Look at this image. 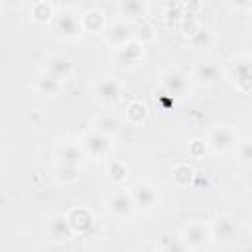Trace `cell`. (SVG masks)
Returning a JSON list of instances; mask_svg holds the SVG:
<instances>
[{"label": "cell", "instance_id": "1", "mask_svg": "<svg viewBox=\"0 0 252 252\" xmlns=\"http://www.w3.org/2000/svg\"><path fill=\"white\" fill-rule=\"evenodd\" d=\"M179 240L185 244V248L199 250V248H205L213 240V230H211V226H207L203 222H189L183 226Z\"/></svg>", "mask_w": 252, "mask_h": 252}, {"label": "cell", "instance_id": "2", "mask_svg": "<svg viewBox=\"0 0 252 252\" xmlns=\"http://www.w3.org/2000/svg\"><path fill=\"white\" fill-rule=\"evenodd\" d=\"M130 195H132L136 211L140 213H150L158 205V191L150 181H136Z\"/></svg>", "mask_w": 252, "mask_h": 252}, {"label": "cell", "instance_id": "3", "mask_svg": "<svg viewBox=\"0 0 252 252\" xmlns=\"http://www.w3.org/2000/svg\"><path fill=\"white\" fill-rule=\"evenodd\" d=\"M43 71L59 81H67L73 71H75V63L71 57L67 55H61V53H55V55H49L43 63Z\"/></svg>", "mask_w": 252, "mask_h": 252}, {"label": "cell", "instance_id": "4", "mask_svg": "<svg viewBox=\"0 0 252 252\" xmlns=\"http://www.w3.org/2000/svg\"><path fill=\"white\" fill-rule=\"evenodd\" d=\"M230 71H232V77L242 91L252 89V57L250 55L234 57L230 63Z\"/></svg>", "mask_w": 252, "mask_h": 252}, {"label": "cell", "instance_id": "5", "mask_svg": "<svg viewBox=\"0 0 252 252\" xmlns=\"http://www.w3.org/2000/svg\"><path fill=\"white\" fill-rule=\"evenodd\" d=\"M45 232H47V236H49L51 240L63 242V240H69L75 230H73V226H71L67 215H51V217L47 219Z\"/></svg>", "mask_w": 252, "mask_h": 252}, {"label": "cell", "instance_id": "6", "mask_svg": "<svg viewBox=\"0 0 252 252\" xmlns=\"http://www.w3.org/2000/svg\"><path fill=\"white\" fill-rule=\"evenodd\" d=\"M53 32L55 35L59 37H75L83 32V24H81V18H77L73 12L65 10L63 14H59L55 18V24H53Z\"/></svg>", "mask_w": 252, "mask_h": 252}, {"label": "cell", "instance_id": "7", "mask_svg": "<svg viewBox=\"0 0 252 252\" xmlns=\"http://www.w3.org/2000/svg\"><path fill=\"white\" fill-rule=\"evenodd\" d=\"M209 144L213 150L217 152H228L230 148L236 146V136H234V130L230 126H224V124H219L211 130L209 134Z\"/></svg>", "mask_w": 252, "mask_h": 252}, {"label": "cell", "instance_id": "8", "mask_svg": "<svg viewBox=\"0 0 252 252\" xmlns=\"http://www.w3.org/2000/svg\"><path fill=\"white\" fill-rule=\"evenodd\" d=\"M211 230H213V238H215V240L232 242V240L236 238V234H238V224H236V219H234V217L222 215V217H219V219L213 222Z\"/></svg>", "mask_w": 252, "mask_h": 252}, {"label": "cell", "instance_id": "9", "mask_svg": "<svg viewBox=\"0 0 252 252\" xmlns=\"http://www.w3.org/2000/svg\"><path fill=\"white\" fill-rule=\"evenodd\" d=\"M93 94L102 104H114L120 98V83L116 79H100L94 85Z\"/></svg>", "mask_w": 252, "mask_h": 252}, {"label": "cell", "instance_id": "10", "mask_svg": "<svg viewBox=\"0 0 252 252\" xmlns=\"http://www.w3.org/2000/svg\"><path fill=\"white\" fill-rule=\"evenodd\" d=\"M83 146H85V152H87L91 158L106 156V152L110 150V136H106V134H102V132L93 130L91 134H87V136H85Z\"/></svg>", "mask_w": 252, "mask_h": 252}, {"label": "cell", "instance_id": "11", "mask_svg": "<svg viewBox=\"0 0 252 252\" xmlns=\"http://www.w3.org/2000/svg\"><path fill=\"white\" fill-rule=\"evenodd\" d=\"M108 209H110V213H112L116 219L124 220V219H130V217H132V213H134L136 207H134V201H132V195H130V193L118 191V193H114V195L110 197Z\"/></svg>", "mask_w": 252, "mask_h": 252}, {"label": "cell", "instance_id": "12", "mask_svg": "<svg viewBox=\"0 0 252 252\" xmlns=\"http://www.w3.org/2000/svg\"><path fill=\"white\" fill-rule=\"evenodd\" d=\"M140 57H142V45L136 41H128L126 45H120L114 51V63L118 67H132Z\"/></svg>", "mask_w": 252, "mask_h": 252}, {"label": "cell", "instance_id": "13", "mask_svg": "<svg viewBox=\"0 0 252 252\" xmlns=\"http://www.w3.org/2000/svg\"><path fill=\"white\" fill-rule=\"evenodd\" d=\"M132 35H134V32H132L130 24H126V22H114L106 28V41L114 47L126 45L128 41H132Z\"/></svg>", "mask_w": 252, "mask_h": 252}, {"label": "cell", "instance_id": "14", "mask_svg": "<svg viewBox=\"0 0 252 252\" xmlns=\"http://www.w3.org/2000/svg\"><path fill=\"white\" fill-rule=\"evenodd\" d=\"M187 87H189V79H187V75L181 73V71H169V73L163 77V89H165V93H169L171 96H181V94H185Z\"/></svg>", "mask_w": 252, "mask_h": 252}, {"label": "cell", "instance_id": "15", "mask_svg": "<svg viewBox=\"0 0 252 252\" xmlns=\"http://www.w3.org/2000/svg\"><path fill=\"white\" fill-rule=\"evenodd\" d=\"M81 24H83V30L85 32H91V33H96V32H102L104 26H106V18L100 10H87L83 16H81Z\"/></svg>", "mask_w": 252, "mask_h": 252}, {"label": "cell", "instance_id": "16", "mask_svg": "<svg viewBox=\"0 0 252 252\" xmlns=\"http://www.w3.org/2000/svg\"><path fill=\"white\" fill-rule=\"evenodd\" d=\"M57 163H71L81 165L83 163V150L75 144H63L57 148Z\"/></svg>", "mask_w": 252, "mask_h": 252}, {"label": "cell", "instance_id": "17", "mask_svg": "<svg viewBox=\"0 0 252 252\" xmlns=\"http://www.w3.org/2000/svg\"><path fill=\"white\" fill-rule=\"evenodd\" d=\"M35 89H37V93H41V94H45V96H55V94L61 93L63 81H59V79H55V77H51V75H47V73L43 71V73L37 77Z\"/></svg>", "mask_w": 252, "mask_h": 252}, {"label": "cell", "instance_id": "18", "mask_svg": "<svg viewBox=\"0 0 252 252\" xmlns=\"http://www.w3.org/2000/svg\"><path fill=\"white\" fill-rule=\"evenodd\" d=\"M55 179L63 185L75 183L81 179V165H71V163H57L55 167Z\"/></svg>", "mask_w": 252, "mask_h": 252}, {"label": "cell", "instance_id": "19", "mask_svg": "<svg viewBox=\"0 0 252 252\" xmlns=\"http://www.w3.org/2000/svg\"><path fill=\"white\" fill-rule=\"evenodd\" d=\"M195 77H197L199 83H203V85H215V83H219V79H220V71H219V67H217L215 63L207 61V63H201V65L197 67Z\"/></svg>", "mask_w": 252, "mask_h": 252}, {"label": "cell", "instance_id": "20", "mask_svg": "<svg viewBox=\"0 0 252 252\" xmlns=\"http://www.w3.org/2000/svg\"><path fill=\"white\" fill-rule=\"evenodd\" d=\"M67 217H69V222H71L73 230L85 232V230H89V228L93 226V217H91V213L85 211V209H73Z\"/></svg>", "mask_w": 252, "mask_h": 252}, {"label": "cell", "instance_id": "21", "mask_svg": "<svg viewBox=\"0 0 252 252\" xmlns=\"http://www.w3.org/2000/svg\"><path fill=\"white\" fill-rule=\"evenodd\" d=\"M93 130L96 132H102L106 136H114L118 130H120V124L114 116H108V114H102V116H96L93 118Z\"/></svg>", "mask_w": 252, "mask_h": 252}, {"label": "cell", "instance_id": "22", "mask_svg": "<svg viewBox=\"0 0 252 252\" xmlns=\"http://www.w3.org/2000/svg\"><path fill=\"white\" fill-rule=\"evenodd\" d=\"M120 12L122 16H126L128 20H138L144 16L146 12V6L142 0H122L120 2Z\"/></svg>", "mask_w": 252, "mask_h": 252}, {"label": "cell", "instance_id": "23", "mask_svg": "<svg viewBox=\"0 0 252 252\" xmlns=\"http://www.w3.org/2000/svg\"><path fill=\"white\" fill-rule=\"evenodd\" d=\"M51 16H53V10H51V6H49L45 0L33 2V6H32V18H33L35 22L45 24V22L51 20Z\"/></svg>", "mask_w": 252, "mask_h": 252}, {"label": "cell", "instance_id": "24", "mask_svg": "<svg viewBox=\"0 0 252 252\" xmlns=\"http://www.w3.org/2000/svg\"><path fill=\"white\" fill-rule=\"evenodd\" d=\"M126 116H128V120H130L132 124H140V122L146 120V116H148V108H146L144 102L134 100V102L128 104V108H126Z\"/></svg>", "mask_w": 252, "mask_h": 252}, {"label": "cell", "instance_id": "25", "mask_svg": "<svg viewBox=\"0 0 252 252\" xmlns=\"http://www.w3.org/2000/svg\"><path fill=\"white\" fill-rule=\"evenodd\" d=\"M171 175H173V181H175L177 185L185 187V185H189L191 179H193V169H191L187 163H179V165L173 169Z\"/></svg>", "mask_w": 252, "mask_h": 252}, {"label": "cell", "instance_id": "26", "mask_svg": "<svg viewBox=\"0 0 252 252\" xmlns=\"http://www.w3.org/2000/svg\"><path fill=\"white\" fill-rule=\"evenodd\" d=\"M236 156H238V161H240V163L252 167V138H246V140L238 142V146H236Z\"/></svg>", "mask_w": 252, "mask_h": 252}, {"label": "cell", "instance_id": "27", "mask_svg": "<svg viewBox=\"0 0 252 252\" xmlns=\"http://www.w3.org/2000/svg\"><path fill=\"white\" fill-rule=\"evenodd\" d=\"M108 177L114 181V183H122L126 177H128V167L122 163V161H110L108 163Z\"/></svg>", "mask_w": 252, "mask_h": 252}, {"label": "cell", "instance_id": "28", "mask_svg": "<svg viewBox=\"0 0 252 252\" xmlns=\"http://www.w3.org/2000/svg\"><path fill=\"white\" fill-rule=\"evenodd\" d=\"M232 6L236 8H242V10H250L252 8V0H230Z\"/></svg>", "mask_w": 252, "mask_h": 252}, {"label": "cell", "instance_id": "29", "mask_svg": "<svg viewBox=\"0 0 252 252\" xmlns=\"http://www.w3.org/2000/svg\"><path fill=\"white\" fill-rule=\"evenodd\" d=\"M22 2H24V0H4V4L10 6V8H18Z\"/></svg>", "mask_w": 252, "mask_h": 252}]
</instances>
